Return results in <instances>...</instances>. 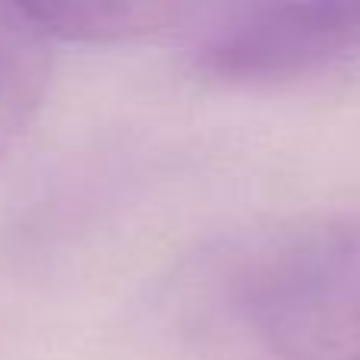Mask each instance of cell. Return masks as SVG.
<instances>
[{"label": "cell", "instance_id": "obj_1", "mask_svg": "<svg viewBox=\"0 0 360 360\" xmlns=\"http://www.w3.org/2000/svg\"><path fill=\"white\" fill-rule=\"evenodd\" d=\"M240 300L278 360H360V224L278 237L247 266Z\"/></svg>", "mask_w": 360, "mask_h": 360}, {"label": "cell", "instance_id": "obj_3", "mask_svg": "<svg viewBox=\"0 0 360 360\" xmlns=\"http://www.w3.org/2000/svg\"><path fill=\"white\" fill-rule=\"evenodd\" d=\"M22 13L44 38L63 41H127L177 25L186 6L177 4H111V0H48L25 4Z\"/></svg>", "mask_w": 360, "mask_h": 360}, {"label": "cell", "instance_id": "obj_2", "mask_svg": "<svg viewBox=\"0 0 360 360\" xmlns=\"http://www.w3.org/2000/svg\"><path fill=\"white\" fill-rule=\"evenodd\" d=\"M360 60V4H262L212 25L196 70L231 86H285Z\"/></svg>", "mask_w": 360, "mask_h": 360}]
</instances>
